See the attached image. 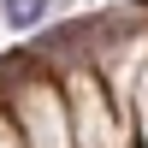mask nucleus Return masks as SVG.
<instances>
[{
	"instance_id": "obj_1",
	"label": "nucleus",
	"mask_w": 148,
	"mask_h": 148,
	"mask_svg": "<svg viewBox=\"0 0 148 148\" xmlns=\"http://www.w3.org/2000/svg\"><path fill=\"white\" fill-rule=\"evenodd\" d=\"M47 6H53V0H0V12H6L12 30H36V24L47 18Z\"/></svg>"
}]
</instances>
